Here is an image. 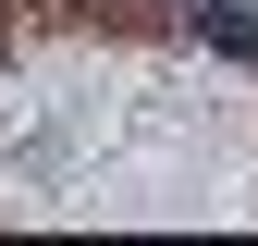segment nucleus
I'll list each match as a JSON object with an SVG mask.
<instances>
[{"label":"nucleus","instance_id":"obj_1","mask_svg":"<svg viewBox=\"0 0 258 246\" xmlns=\"http://www.w3.org/2000/svg\"><path fill=\"white\" fill-rule=\"evenodd\" d=\"M197 37L234 49V61H258V13H246V0H197Z\"/></svg>","mask_w":258,"mask_h":246}]
</instances>
